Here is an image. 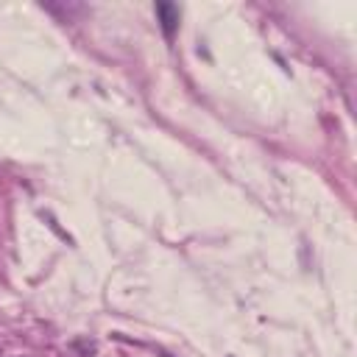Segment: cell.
Returning a JSON list of instances; mask_svg holds the SVG:
<instances>
[{
    "instance_id": "cell-2",
    "label": "cell",
    "mask_w": 357,
    "mask_h": 357,
    "mask_svg": "<svg viewBox=\"0 0 357 357\" xmlns=\"http://www.w3.org/2000/svg\"><path fill=\"white\" fill-rule=\"evenodd\" d=\"M70 349H73L78 357H92V354L98 351V346H95L92 340H84V337H81V340H73V343H70Z\"/></svg>"
},
{
    "instance_id": "cell-1",
    "label": "cell",
    "mask_w": 357,
    "mask_h": 357,
    "mask_svg": "<svg viewBox=\"0 0 357 357\" xmlns=\"http://www.w3.org/2000/svg\"><path fill=\"white\" fill-rule=\"evenodd\" d=\"M156 17H159V25H162V33H165V39H173L176 36V31H178V20H181V14H178V6H173V3H156Z\"/></svg>"
}]
</instances>
